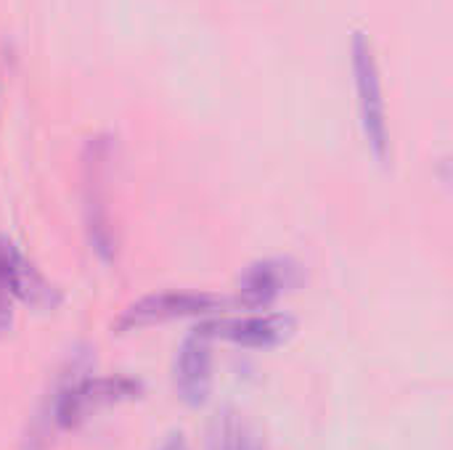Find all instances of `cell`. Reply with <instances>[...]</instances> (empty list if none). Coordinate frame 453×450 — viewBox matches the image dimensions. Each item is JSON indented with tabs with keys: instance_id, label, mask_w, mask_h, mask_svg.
I'll use <instances>...</instances> for the list:
<instances>
[{
	"instance_id": "cell-8",
	"label": "cell",
	"mask_w": 453,
	"mask_h": 450,
	"mask_svg": "<svg viewBox=\"0 0 453 450\" xmlns=\"http://www.w3.org/2000/svg\"><path fill=\"white\" fill-rule=\"evenodd\" d=\"M300 284V271L289 260L252 263L239 278V300L247 308H265Z\"/></svg>"
},
{
	"instance_id": "cell-9",
	"label": "cell",
	"mask_w": 453,
	"mask_h": 450,
	"mask_svg": "<svg viewBox=\"0 0 453 450\" xmlns=\"http://www.w3.org/2000/svg\"><path fill=\"white\" fill-rule=\"evenodd\" d=\"M212 443H215V450H257L255 438L236 419H223V424H218Z\"/></svg>"
},
{
	"instance_id": "cell-6",
	"label": "cell",
	"mask_w": 453,
	"mask_h": 450,
	"mask_svg": "<svg viewBox=\"0 0 453 450\" xmlns=\"http://www.w3.org/2000/svg\"><path fill=\"white\" fill-rule=\"evenodd\" d=\"M106 159H109L106 143L90 141L88 154H85V223H88L90 247L104 260H111L114 257V231H111V220H109V204H104L106 202V196H104V175H106L104 162Z\"/></svg>"
},
{
	"instance_id": "cell-7",
	"label": "cell",
	"mask_w": 453,
	"mask_h": 450,
	"mask_svg": "<svg viewBox=\"0 0 453 450\" xmlns=\"http://www.w3.org/2000/svg\"><path fill=\"white\" fill-rule=\"evenodd\" d=\"M212 382H215V377H212L210 339L202 337L199 332H191L175 353V363H173L175 395L186 406L202 408L212 395Z\"/></svg>"
},
{
	"instance_id": "cell-10",
	"label": "cell",
	"mask_w": 453,
	"mask_h": 450,
	"mask_svg": "<svg viewBox=\"0 0 453 450\" xmlns=\"http://www.w3.org/2000/svg\"><path fill=\"white\" fill-rule=\"evenodd\" d=\"M157 450H191V446H188V440H186L183 432H170V435L159 443V448Z\"/></svg>"
},
{
	"instance_id": "cell-1",
	"label": "cell",
	"mask_w": 453,
	"mask_h": 450,
	"mask_svg": "<svg viewBox=\"0 0 453 450\" xmlns=\"http://www.w3.org/2000/svg\"><path fill=\"white\" fill-rule=\"evenodd\" d=\"M143 385L130 377H88L61 387L48 411V430H77L98 411L138 400Z\"/></svg>"
},
{
	"instance_id": "cell-2",
	"label": "cell",
	"mask_w": 453,
	"mask_h": 450,
	"mask_svg": "<svg viewBox=\"0 0 453 450\" xmlns=\"http://www.w3.org/2000/svg\"><path fill=\"white\" fill-rule=\"evenodd\" d=\"M350 61H353V80L358 93V117L364 138L372 149V154L385 164L390 156V125H388V103L382 90L380 66L374 58L372 40L364 32L353 34L350 42Z\"/></svg>"
},
{
	"instance_id": "cell-3",
	"label": "cell",
	"mask_w": 453,
	"mask_h": 450,
	"mask_svg": "<svg viewBox=\"0 0 453 450\" xmlns=\"http://www.w3.org/2000/svg\"><path fill=\"white\" fill-rule=\"evenodd\" d=\"M35 310H53L61 297L56 286L16 249L13 241L0 236V337L13 326V302Z\"/></svg>"
},
{
	"instance_id": "cell-4",
	"label": "cell",
	"mask_w": 453,
	"mask_h": 450,
	"mask_svg": "<svg viewBox=\"0 0 453 450\" xmlns=\"http://www.w3.org/2000/svg\"><path fill=\"white\" fill-rule=\"evenodd\" d=\"M223 297L218 294H210V292H154V294H146L135 302H130L114 329L119 334H127V332H138V329H146V326H159V324H167V321H180V318H196V316H212L223 308Z\"/></svg>"
},
{
	"instance_id": "cell-5",
	"label": "cell",
	"mask_w": 453,
	"mask_h": 450,
	"mask_svg": "<svg viewBox=\"0 0 453 450\" xmlns=\"http://www.w3.org/2000/svg\"><path fill=\"white\" fill-rule=\"evenodd\" d=\"M194 332H199L210 342L223 339L247 350H273L287 345L297 334V321L287 313H265L242 318H215Z\"/></svg>"
}]
</instances>
